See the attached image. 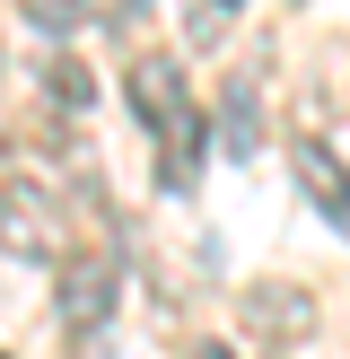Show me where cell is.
Listing matches in <instances>:
<instances>
[{
	"label": "cell",
	"mask_w": 350,
	"mask_h": 359,
	"mask_svg": "<svg viewBox=\"0 0 350 359\" xmlns=\"http://www.w3.org/2000/svg\"><path fill=\"white\" fill-rule=\"evenodd\" d=\"M202 149H210V132H202V114H175L167 132H158V184L167 193H192V175H202Z\"/></svg>",
	"instance_id": "cell-6"
},
{
	"label": "cell",
	"mask_w": 350,
	"mask_h": 359,
	"mask_svg": "<svg viewBox=\"0 0 350 359\" xmlns=\"http://www.w3.org/2000/svg\"><path fill=\"white\" fill-rule=\"evenodd\" d=\"M289 167H298V184H307V202H315V210H324V219H332V228L350 237V167H342V158H332V149H324L315 132H307V140L289 149Z\"/></svg>",
	"instance_id": "cell-4"
},
{
	"label": "cell",
	"mask_w": 350,
	"mask_h": 359,
	"mask_svg": "<svg viewBox=\"0 0 350 359\" xmlns=\"http://www.w3.org/2000/svg\"><path fill=\"white\" fill-rule=\"evenodd\" d=\"M0 245L9 255H62V210L35 175H9L0 184Z\"/></svg>",
	"instance_id": "cell-2"
},
{
	"label": "cell",
	"mask_w": 350,
	"mask_h": 359,
	"mask_svg": "<svg viewBox=\"0 0 350 359\" xmlns=\"http://www.w3.org/2000/svg\"><path fill=\"white\" fill-rule=\"evenodd\" d=\"M132 105H140V123H149V132H167L175 114H184V70L167 62V53H149V62H132Z\"/></svg>",
	"instance_id": "cell-5"
},
{
	"label": "cell",
	"mask_w": 350,
	"mask_h": 359,
	"mask_svg": "<svg viewBox=\"0 0 350 359\" xmlns=\"http://www.w3.org/2000/svg\"><path fill=\"white\" fill-rule=\"evenodd\" d=\"M262 149V105H254V88H227L219 97V158H254Z\"/></svg>",
	"instance_id": "cell-7"
},
{
	"label": "cell",
	"mask_w": 350,
	"mask_h": 359,
	"mask_svg": "<svg viewBox=\"0 0 350 359\" xmlns=\"http://www.w3.org/2000/svg\"><path fill=\"white\" fill-rule=\"evenodd\" d=\"M237 316L254 342H298V333H315V298L289 290V280H245L237 290Z\"/></svg>",
	"instance_id": "cell-3"
},
{
	"label": "cell",
	"mask_w": 350,
	"mask_h": 359,
	"mask_svg": "<svg viewBox=\"0 0 350 359\" xmlns=\"http://www.w3.org/2000/svg\"><path fill=\"white\" fill-rule=\"evenodd\" d=\"M237 9H245V0H184V35H192V44H227Z\"/></svg>",
	"instance_id": "cell-9"
},
{
	"label": "cell",
	"mask_w": 350,
	"mask_h": 359,
	"mask_svg": "<svg viewBox=\"0 0 350 359\" xmlns=\"http://www.w3.org/2000/svg\"><path fill=\"white\" fill-rule=\"evenodd\" d=\"M44 97H52V105H62V114H79V105H88V97H97V79H88V62H70V53H62V62H52V70H44Z\"/></svg>",
	"instance_id": "cell-10"
},
{
	"label": "cell",
	"mask_w": 350,
	"mask_h": 359,
	"mask_svg": "<svg viewBox=\"0 0 350 359\" xmlns=\"http://www.w3.org/2000/svg\"><path fill=\"white\" fill-rule=\"evenodd\" d=\"M192 359H237V351H227V342H202V351H192Z\"/></svg>",
	"instance_id": "cell-11"
},
{
	"label": "cell",
	"mask_w": 350,
	"mask_h": 359,
	"mask_svg": "<svg viewBox=\"0 0 350 359\" xmlns=\"http://www.w3.org/2000/svg\"><path fill=\"white\" fill-rule=\"evenodd\" d=\"M97 9H105V0H18V18H27L35 35H79Z\"/></svg>",
	"instance_id": "cell-8"
},
{
	"label": "cell",
	"mask_w": 350,
	"mask_h": 359,
	"mask_svg": "<svg viewBox=\"0 0 350 359\" xmlns=\"http://www.w3.org/2000/svg\"><path fill=\"white\" fill-rule=\"evenodd\" d=\"M114 298H122V272H114V255H70L62 263V290H52V316H62V333H97L105 316H114Z\"/></svg>",
	"instance_id": "cell-1"
}]
</instances>
